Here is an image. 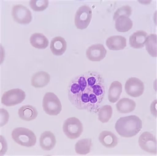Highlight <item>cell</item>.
<instances>
[{"instance_id":"cell-28","label":"cell","mask_w":157,"mask_h":156,"mask_svg":"<svg viewBox=\"0 0 157 156\" xmlns=\"http://www.w3.org/2000/svg\"><path fill=\"white\" fill-rule=\"evenodd\" d=\"M1 112V127L4 126L8 122L9 120V114L6 109L4 108H1L0 109Z\"/></svg>"},{"instance_id":"cell-18","label":"cell","mask_w":157,"mask_h":156,"mask_svg":"<svg viewBox=\"0 0 157 156\" xmlns=\"http://www.w3.org/2000/svg\"><path fill=\"white\" fill-rule=\"evenodd\" d=\"M20 118L25 121H31L35 119L38 115V111L36 108L30 105L23 106L18 110Z\"/></svg>"},{"instance_id":"cell-19","label":"cell","mask_w":157,"mask_h":156,"mask_svg":"<svg viewBox=\"0 0 157 156\" xmlns=\"http://www.w3.org/2000/svg\"><path fill=\"white\" fill-rule=\"evenodd\" d=\"M135 101L129 98H121L116 103L117 111L120 113L128 114L133 111L136 108Z\"/></svg>"},{"instance_id":"cell-9","label":"cell","mask_w":157,"mask_h":156,"mask_svg":"<svg viewBox=\"0 0 157 156\" xmlns=\"http://www.w3.org/2000/svg\"><path fill=\"white\" fill-rule=\"evenodd\" d=\"M157 141L155 137L149 132H144L139 139V147L144 151L156 154L157 153Z\"/></svg>"},{"instance_id":"cell-5","label":"cell","mask_w":157,"mask_h":156,"mask_svg":"<svg viewBox=\"0 0 157 156\" xmlns=\"http://www.w3.org/2000/svg\"><path fill=\"white\" fill-rule=\"evenodd\" d=\"M63 131L68 138L75 140L78 138L83 131L82 123L77 118H70L64 122Z\"/></svg>"},{"instance_id":"cell-11","label":"cell","mask_w":157,"mask_h":156,"mask_svg":"<svg viewBox=\"0 0 157 156\" xmlns=\"http://www.w3.org/2000/svg\"><path fill=\"white\" fill-rule=\"evenodd\" d=\"M107 51L103 45L94 44L90 46L86 52V55L89 60L91 61L99 62L105 58Z\"/></svg>"},{"instance_id":"cell-25","label":"cell","mask_w":157,"mask_h":156,"mask_svg":"<svg viewBox=\"0 0 157 156\" xmlns=\"http://www.w3.org/2000/svg\"><path fill=\"white\" fill-rule=\"evenodd\" d=\"M113 109L111 106L105 105L100 108L98 112V119L102 123H106L112 117Z\"/></svg>"},{"instance_id":"cell-4","label":"cell","mask_w":157,"mask_h":156,"mask_svg":"<svg viewBox=\"0 0 157 156\" xmlns=\"http://www.w3.org/2000/svg\"><path fill=\"white\" fill-rule=\"evenodd\" d=\"M42 107L45 113L50 116L58 115L62 110L61 101L53 92L45 93L42 101Z\"/></svg>"},{"instance_id":"cell-13","label":"cell","mask_w":157,"mask_h":156,"mask_svg":"<svg viewBox=\"0 0 157 156\" xmlns=\"http://www.w3.org/2000/svg\"><path fill=\"white\" fill-rule=\"evenodd\" d=\"M50 49L54 55L62 56L67 50V42L63 37H54L50 42Z\"/></svg>"},{"instance_id":"cell-21","label":"cell","mask_w":157,"mask_h":156,"mask_svg":"<svg viewBox=\"0 0 157 156\" xmlns=\"http://www.w3.org/2000/svg\"><path fill=\"white\" fill-rule=\"evenodd\" d=\"M122 91V86L119 81H113L110 84L108 91V100L110 103H115L120 98Z\"/></svg>"},{"instance_id":"cell-24","label":"cell","mask_w":157,"mask_h":156,"mask_svg":"<svg viewBox=\"0 0 157 156\" xmlns=\"http://www.w3.org/2000/svg\"><path fill=\"white\" fill-rule=\"evenodd\" d=\"M156 39V34H151L148 35L145 43L146 50L153 57L157 56Z\"/></svg>"},{"instance_id":"cell-26","label":"cell","mask_w":157,"mask_h":156,"mask_svg":"<svg viewBox=\"0 0 157 156\" xmlns=\"http://www.w3.org/2000/svg\"><path fill=\"white\" fill-rule=\"evenodd\" d=\"M29 4L32 9L34 11L41 12L48 8L49 2L48 0L30 1Z\"/></svg>"},{"instance_id":"cell-29","label":"cell","mask_w":157,"mask_h":156,"mask_svg":"<svg viewBox=\"0 0 157 156\" xmlns=\"http://www.w3.org/2000/svg\"><path fill=\"white\" fill-rule=\"evenodd\" d=\"M7 144L5 138L1 136V156L3 155L7 151Z\"/></svg>"},{"instance_id":"cell-2","label":"cell","mask_w":157,"mask_h":156,"mask_svg":"<svg viewBox=\"0 0 157 156\" xmlns=\"http://www.w3.org/2000/svg\"><path fill=\"white\" fill-rule=\"evenodd\" d=\"M142 127V121L135 115L120 118L115 125L117 133L121 137L126 138L136 136L141 131Z\"/></svg>"},{"instance_id":"cell-6","label":"cell","mask_w":157,"mask_h":156,"mask_svg":"<svg viewBox=\"0 0 157 156\" xmlns=\"http://www.w3.org/2000/svg\"><path fill=\"white\" fill-rule=\"evenodd\" d=\"M25 97L24 91L19 88H15L5 92L2 96L1 102L6 107H13L22 103Z\"/></svg>"},{"instance_id":"cell-7","label":"cell","mask_w":157,"mask_h":156,"mask_svg":"<svg viewBox=\"0 0 157 156\" xmlns=\"http://www.w3.org/2000/svg\"><path fill=\"white\" fill-rule=\"evenodd\" d=\"M92 17V10L89 6L86 5L81 6L75 14V25L78 29H86L90 23Z\"/></svg>"},{"instance_id":"cell-10","label":"cell","mask_w":157,"mask_h":156,"mask_svg":"<svg viewBox=\"0 0 157 156\" xmlns=\"http://www.w3.org/2000/svg\"><path fill=\"white\" fill-rule=\"evenodd\" d=\"M144 83L136 77H131L126 81L125 89L127 95L130 96L137 98L141 96L144 91Z\"/></svg>"},{"instance_id":"cell-22","label":"cell","mask_w":157,"mask_h":156,"mask_svg":"<svg viewBox=\"0 0 157 156\" xmlns=\"http://www.w3.org/2000/svg\"><path fill=\"white\" fill-rule=\"evenodd\" d=\"M115 21V28L118 32H128L133 27V21L129 17L125 16H118Z\"/></svg>"},{"instance_id":"cell-1","label":"cell","mask_w":157,"mask_h":156,"mask_svg":"<svg viewBox=\"0 0 157 156\" xmlns=\"http://www.w3.org/2000/svg\"><path fill=\"white\" fill-rule=\"evenodd\" d=\"M105 95L103 77L96 71L79 74L73 78L68 86V99L72 105L80 110L98 112Z\"/></svg>"},{"instance_id":"cell-27","label":"cell","mask_w":157,"mask_h":156,"mask_svg":"<svg viewBox=\"0 0 157 156\" xmlns=\"http://www.w3.org/2000/svg\"><path fill=\"white\" fill-rule=\"evenodd\" d=\"M132 8L129 5L123 6L116 10L113 16V20H115L120 16L124 15L129 17L132 13Z\"/></svg>"},{"instance_id":"cell-16","label":"cell","mask_w":157,"mask_h":156,"mask_svg":"<svg viewBox=\"0 0 157 156\" xmlns=\"http://www.w3.org/2000/svg\"><path fill=\"white\" fill-rule=\"evenodd\" d=\"M50 80V76L49 73L44 71H38L32 77L31 85L35 88H43L48 85Z\"/></svg>"},{"instance_id":"cell-17","label":"cell","mask_w":157,"mask_h":156,"mask_svg":"<svg viewBox=\"0 0 157 156\" xmlns=\"http://www.w3.org/2000/svg\"><path fill=\"white\" fill-rule=\"evenodd\" d=\"M98 140L102 145L107 148H114L118 144V138L110 131H102L98 137Z\"/></svg>"},{"instance_id":"cell-8","label":"cell","mask_w":157,"mask_h":156,"mask_svg":"<svg viewBox=\"0 0 157 156\" xmlns=\"http://www.w3.org/2000/svg\"><path fill=\"white\" fill-rule=\"evenodd\" d=\"M12 15L14 20L20 24H29L32 20L31 12L27 7L23 5H14Z\"/></svg>"},{"instance_id":"cell-3","label":"cell","mask_w":157,"mask_h":156,"mask_svg":"<svg viewBox=\"0 0 157 156\" xmlns=\"http://www.w3.org/2000/svg\"><path fill=\"white\" fill-rule=\"evenodd\" d=\"M15 142L22 147H30L35 146L36 137L33 131L24 127L15 128L11 133Z\"/></svg>"},{"instance_id":"cell-23","label":"cell","mask_w":157,"mask_h":156,"mask_svg":"<svg viewBox=\"0 0 157 156\" xmlns=\"http://www.w3.org/2000/svg\"><path fill=\"white\" fill-rule=\"evenodd\" d=\"M93 144L89 138H84L79 140L75 145V151L78 154L86 155L89 154Z\"/></svg>"},{"instance_id":"cell-12","label":"cell","mask_w":157,"mask_h":156,"mask_svg":"<svg viewBox=\"0 0 157 156\" xmlns=\"http://www.w3.org/2000/svg\"><path fill=\"white\" fill-rule=\"evenodd\" d=\"M56 138L55 135L50 131L43 132L39 138L40 146L42 150L45 151H50L56 146Z\"/></svg>"},{"instance_id":"cell-15","label":"cell","mask_w":157,"mask_h":156,"mask_svg":"<svg viewBox=\"0 0 157 156\" xmlns=\"http://www.w3.org/2000/svg\"><path fill=\"white\" fill-rule=\"evenodd\" d=\"M105 44L109 50H121L126 47V39L123 36H111L107 38Z\"/></svg>"},{"instance_id":"cell-14","label":"cell","mask_w":157,"mask_h":156,"mask_svg":"<svg viewBox=\"0 0 157 156\" xmlns=\"http://www.w3.org/2000/svg\"><path fill=\"white\" fill-rule=\"evenodd\" d=\"M148 36L147 33L145 31L138 30L130 36L129 44L134 49H142L145 45V42Z\"/></svg>"},{"instance_id":"cell-20","label":"cell","mask_w":157,"mask_h":156,"mask_svg":"<svg viewBox=\"0 0 157 156\" xmlns=\"http://www.w3.org/2000/svg\"><path fill=\"white\" fill-rule=\"evenodd\" d=\"M29 41L33 47L39 49H44L49 45V40L42 33H33L30 37Z\"/></svg>"}]
</instances>
